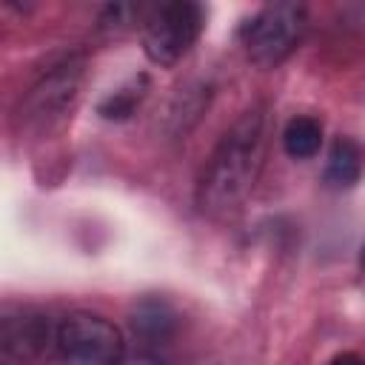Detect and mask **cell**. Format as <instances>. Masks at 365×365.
<instances>
[{"mask_svg": "<svg viewBox=\"0 0 365 365\" xmlns=\"http://www.w3.org/2000/svg\"><path fill=\"white\" fill-rule=\"evenodd\" d=\"M359 265H362V271H365V245H362V251H359Z\"/></svg>", "mask_w": 365, "mask_h": 365, "instance_id": "5bb4252c", "label": "cell"}, {"mask_svg": "<svg viewBox=\"0 0 365 365\" xmlns=\"http://www.w3.org/2000/svg\"><path fill=\"white\" fill-rule=\"evenodd\" d=\"M322 145V125L319 120L299 114L291 117L282 128V148L291 160H311Z\"/></svg>", "mask_w": 365, "mask_h": 365, "instance_id": "9c48e42d", "label": "cell"}, {"mask_svg": "<svg viewBox=\"0 0 365 365\" xmlns=\"http://www.w3.org/2000/svg\"><path fill=\"white\" fill-rule=\"evenodd\" d=\"M57 325L31 308H6L3 311V354L6 359H37L40 354L54 348Z\"/></svg>", "mask_w": 365, "mask_h": 365, "instance_id": "8992f818", "label": "cell"}, {"mask_svg": "<svg viewBox=\"0 0 365 365\" xmlns=\"http://www.w3.org/2000/svg\"><path fill=\"white\" fill-rule=\"evenodd\" d=\"M180 317L174 305L163 297H143L128 311V328L145 345H163L177 334Z\"/></svg>", "mask_w": 365, "mask_h": 365, "instance_id": "52a82bcc", "label": "cell"}, {"mask_svg": "<svg viewBox=\"0 0 365 365\" xmlns=\"http://www.w3.org/2000/svg\"><path fill=\"white\" fill-rule=\"evenodd\" d=\"M120 328L91 311H71L57 322L54 348L46 365H123Z\"/></svg>", "mask_w": 365, "mask_h": 365, "instance_id": "7a4b0ae2", "label": "cell"}, {"mask_svg": "<svg viewBox=\"0 0 365 365\" xmlns=\"http://www.w3.org/2000/svg\"><path fill=\"white\" fill-rule=\"evenodd\" d=\"M331 365H365V359H362L359 354L345 351V354H336V356L331 359Z\"/></svg>", "mask_w": 365, "mask_h": 365, "instance_id": "4fadbf2b", "label": "cell"}, {"mask_svg": "<svg viewBox=\"0 0 365 365\" xmlns=\"http://www.w3.org/2000/svg\"><path fill=\"white\" fill-rule=\"evenodd\" d=\"M134 14H140V9L128 6V3H114V6H106L103 14H100V29H108V31H120V29H128L134 23Z\"/></svg>", "mask_w": 365, "mask_h": 365, "instance_id": "8fae6325", "label": "cell"}, {"mask_svg": "<svg viewBox=\"0 0 365 365\" xmlns=\"http://www.w3.org/2000/svg\"><path fill=\"white\" fill-rule=\"evenodd\" d=\"M205 26V11L200 3L191 0H174V3H160L145 11L143 17V51L145 57L160 66L171 68L177 66L200 40Z\"/></svg>", "mask_w": 365, "mask_h": 365, "instance_id": "3957f363", "label": "cell"}, {"mask_svg": "<svg viewBox=\"0 0 365 365\" xmlns=\"http://www.w3.org/2000/svg\"><path fill=\"white\" fill-rule=\"evenodd\" d=\"M80 80H83L80 60H66V63L54 66L51 71H46L31 86V91L23 100L20 117L29 125H37V128L54 125L77 103V97H80Z\"/></svg>", "mask_w": 365, "mask_h": 365, "instance_id": "5b68a950", "label": "cell"}, {"mask_svg": "<svg viewBox=\"0 0 365 365\" xmlns=\"http://www.w3.org/2000/svg\"><path fill=\"white\" fill-rule=\"evenodd\" d=\"M143 94H145L143 88H137V86H125V88L108 94V97L100 103L97 111H100L106 120H125V117L134 114V108H137V103L143 100Z\"/></svg>", "mask_w": 365, "mask_h": 365, "instance_id": "30bf717a", "label": "cell"}, {"mask_svg": "<svg viewBox=\"0 0 365 365\" xmlns=\"http://www.w3.org/2000/svg\"><path fill=\"white\" fill-rule=\"evenodd\" d=\"M305 6L299 3H271L262 6L240 29V43L245 57L259 68L279 66L305 34Z\"/></svg>", "mask_w": 365, "mask_h": 365, "instance_id": "277c9868", "label": "cell"}, {"mask_svg": "<svg viewBox=\"0 0 365 365\" xmlns=\"http://www.w3.org/2000/svg\"><path fill=\"white\" fill-rule=\"evenodd\" d=\"M362 165H365V154L359 143L351 137H336L325 160V182L336 191L354 188L362 177Z\"/></svg>", "mask_w": 365, "mask_h": 365, "instance_id": "ba28073f", "label": "cell"}, {"mask_svg": "<svg viewBox=\"0 0 365 365\" xmlns=\"http://www.w3.org/2000/svg\"><path fill=\"white\" fill-rule=\"evenodd\" d=\"M123 365H168L165 359H160V356H154V354H131V356H125L123 359Z\"/></svg>", "mask_w": 365, "mask_h": 365, "instance_id": "7c38bea8", "label": "cell"}, {"mask_svg": "<svg viewBox=\"0 0 365 365\" xmlns=\"http://www.w3.org/2000/svg\"><path fill=\"white\" fill-rule=\"evenodd\" d=\"M265 160V111L259 106L240 114V120L220 137L200 182L197 208L211 220L234 217L251 197Z\"/></svg>", "mask_w": 365, "mask_h": 365, "instance_id": "6da1fadb", "label": "cell"}]
</instances>
